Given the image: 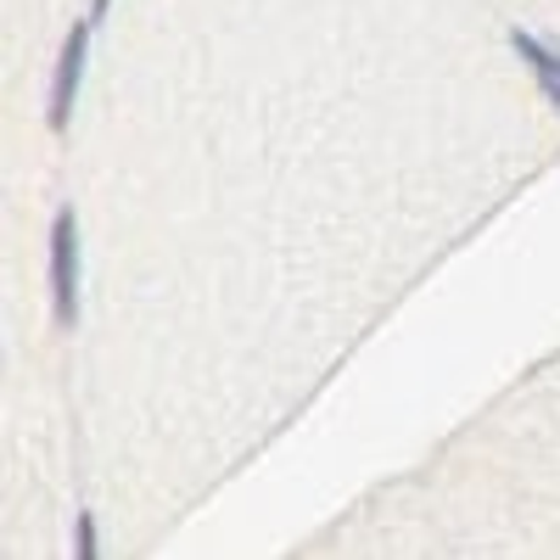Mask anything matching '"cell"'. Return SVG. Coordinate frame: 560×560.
<instances>
[{"mask_svg": "<svg viewBox=\"0 0 560 560\" xmlns=\"http://www.w3.org/2000/svg\"><path fill=\"white\" fill-rule=\"evenodd\" d=\"M96 12H107V0H96Z\"/></svg>", "mask_w": 560, "mask_h": 560, "instance_id": "obj_5", "label": "cell"}, {"mask_svg": "<svg viewBox=\"0 0 560 560\" xmlns=\"http://www.w3.org/2000/svg\"><path fill=\"white\" fill-rule=\"evenodd\" d=\"M73 555L79 560H96V522L79 516V538H73Z\"/></svg>", "mask_w": 560, "mask_h": 560, "instance_id": "obj_4", "label": "cell"}, {"mask_svg": "<svg viewBox=\"0 0 560 560\" xmlns=\"http://www.w3.org/2000/svg\"><path fill=\"white\" fill-rule=\"evenodd\" d=\"M84 57H90V23H79L62 45V62H57V90H51V129H68L73 102H79V84H84Z\"/></svg>", "mask_w": 560, "mask_h": 560, "instance_id": "obj_2", "label": "cell"}, {"mask_svg": "<svg viewBox=\"0 0 560 560\" xmlns=\"http://www.w3.org/2000/svg\"><path fill=\"white\" fill-rule=\"evenodd\" d=\"M51 298H57V325L79 319V224L62 208L51 224Z\"/></svg>", "mask_w": 560, "mask_h": 560, "instance_id": "obj_1", "label": "cell"}, {"mask_svg": "<svg viewBox=\"0 0 560 560\" xmlns=\"http://www.w3.org/2000/svg\"><path fill=\"white\" fill-rule=\"evenodd\" d=\"M516 51H522V62L533 68V79H538V90H544V96H549V107L560 113V57L549 51L544 39L522 34V28H516Z\"/></svg>", "mask_w": 560, "mask_h": 560, "instance_id": "obj_3", "label": "cell"}]
</instances>
